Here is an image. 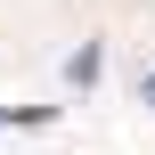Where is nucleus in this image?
<instances>
[{"label":"nucleus","instance_id":"f257e3e1","mask_svg":"<svg viewBox=\"0 0 155 155\" xmlns=\"http://www.w3.org/2000/svg\"><path fill=\"white\" fill-rule=\"evenodd\" d=\"M147 98H155V74H147Z\"/></svg>","mask_w":155,"mask_h":155}]
</instances>
